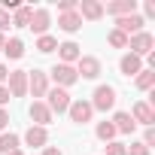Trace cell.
<instances>
[{"mask_svg": "<svg viewBox=\"0 0 155 155\" xmlns=\"http://www.w3.org/2000/svg\"><path fill=\"white\" fill-rule=\"evenodd\" d=\"M46 97H49V101H46V107H49V113H52V116H55V113L61 116V113H67V110H70V94H67L64 88H49V91H46Z\"/></svg>", "mask_w": 155, "mask_h": 155, "instance_id": "4", "label": "cell"}, {"mask_svg": "<svg viewBox=\"0 0 155 155\" xmlns=\"http://www.w3.org/2000/svg\"><path fill=\"white\" fill-rule=\"evenodd\" d=\"M76 12H79L82 21H85V18H88V21H97V18L104 15V3H97V0H82Z\"/></svg>", "mask_w": 155, "mask_h": 155, "instance_id": "15", "label": "cell"}, {"mask_svg": "<svg viewBox=\"0 0 155 155\" xmlns=\"http://www.w3.org/2000/svg\"><path fill=\"white\" fill-rule=\"evenodd\" d=\"M49 25H52L49 9H43V6H40V9H34V15H31V25H28V28H31L34 34H40V37H43V34L49 31Z\"/></svg>", "mask_w": 155, "mask_h": 155, "instance_id": "11", "label": "cell"}, {"mask_svg": "<svg viewBox=\"0 0 155 155\" xmlns=\"http://www.w3.org/2000/svg\"><path fill=\"white\" fill-rule=\"evenodd\" d=\"M119 70H122V76H137L140 70H143V58H137V55H122V61H119Z\"/></svg>", "mask_w": 155, "mask_h": 155, "instance_id": "16", "label": "cell"}, {"mask_svg": "<svg viewBox=\"0 0 155 155\" xmlns=\"http://www.w3.org/2000/svg\"><path fill=\"white\" fill-rule=\"evenodd\" d=\"M58 28H61V31H67V34H76V31L82 28L79 12H61V15H58Z\"/></svg>", "mask_w": 155, "mask_h": 155, "instance_id": "18", "label": "cell"}, {"mask_svg": "<svg viewBox=\"0 0 155 155\" xmlns=\"http://www.w3.org/2000/svg\"><path fill=\"white\" fill-rule=\"evenodd\" d=\"M107 43H110L113 49H128V37H125L122 31H116V28L107 34Z\"/></svg>", "mask_w": 155, "mask_h": 155, "instance_id": "25", "label": "cell"}, {"mask_svg": "<svg viewBox=\"0 0 155 155\" xmlns=\"http://www.w3.org/2000/svg\"><path fill=\"white\" fill-rule=\"evenodd\" d=\"M58 55H61V64H73V61H79V58H82L79 46H76L73 40H67V43H58Z\"/></svg>", "mask_w": 155, "mask_h": 155, "instance_id": "17", "label": "cell"}, {"mask_svg": "<svg viewBox=\"0 0 155 155\" xmlns=\"http://www.w3.org/2000/svg\"><path fill=\"white\" fill-rule=\"evenodd\" d=\"M6 28H12V21H9V12H6V9H0V34H3Z\"/></svg>", "mask_w": 155, "mask_h": 155, "instance_id": "31", "label": "cell"}, {"mask_svg": "<svg viewBox=\"0 0 155 155\" xmlns=\"http://www.w3.org/2000/svg\"><path fill=\"white\" fill-rule=\"evenodd\" d=\"M6 76H9V70H6L3 64H0V85H3V79H6Z\"/></svg>", "mask_w": 155, "mask_h": 155, "instance_id": "36", "label": "cell"}, {"mask_svg": "<svg viewBox=\"0 0 155 155\" xmlns=\"http://www.w3.org/2000/svg\"><path fill=\"white\" fill-rule=\"evenodd\" d=\"M128 155H149V149H146L143 143H131V146H128Z\"/></svg>", "mask_w": 155, "mask_h": 155, "instance_id": "30", "label": "cell"}, {"mask_svg": "<svg viewBox=\"0 0 155 155\" xmlns=\"http://www.w3.org/2000/svg\"><path fill=\"white\" fill-rule=\"evenodd\" d=\"M94 101H91V110H101V113H107V110H113L116 107V88L113 85H97L94 88V94H91Z\"/></svg>", "mask_w": 155, "mask_h": 155, "instance_id": "2", "label": "cell"}, {"mask_svg": "<svg viewBox=\"0 0 155 155\" xmlns=\"http://www.w3.org/2000/svg\"><path fill=\"white\" fill-rule=\"evenodd\" d=\"M9 155H21V149H15V152H9Z\"/></svg>", "mask_w": 155, "mask_h": 155, "instance_id": "38", "label": "cell"}, {"mask_svg": "<svg viewBox=\"0 0 155 155\" xmlns=\"http://www.w3.org/2000/svg\"><path fill=\"white\" fill-rule=\"evenodd\" d=\"M15 149H18V134H12V131L0 134V155H9Z\"/></svg>", "mask_w": 155, "mask_h": 155, "instance_id": "22", "label": "cell"}, {"mask_svg": "<svg viewBox=\"0 0 155 155\" xmlns=\"http://www.w3.org/2000/svg\"><path fill=\"white\" fill-rule=\"evenodd\" d=\"M94 134H97V140H104V143H113V137H116V128H113V122H101V125L94 128Z\"/></svg>", "mask_w": 155, "mask_h": 155, "instance_id": "24", "label": "cell"}, {"mask_svg": "<svg viewBox=\"0 0 155 155\" xmlns=\"http://www.w3.org/2000/svg\"><path fill=\"white\" fill-rule=\"evenodd\" d=\"M143 146H146V149L155 146V128H146V134H143Z\"/></svg>", "mask_w": 155, "mask_h": 155, "instance_id": "29", "label": "cell"}, {"mask_svg": "<svg viewBox=\"0 0 155 155\" xmlns=\"http://www.w3.org/2000/svg\"><path fill=\"white\" fill-rule=\"evenodd\" d=\"M43 155H64V152H61L58 146H46V149H43Z\"/></svg>", "mask_w": 155, "mask_h": 155, "instance_id": "35", "label": "cell"}, {"mask_svg": "<svg viewBox=\"0 0 155 155\" xmlns=\"http://www.w3.org/2000/svg\"><path fill=\"white\" fill-rule=\"evenodd\" d=\"M25 143H28V146H34V149H46V143H49V131H46V128L31 125V128L25 131Z\"/></svg>", "mask_w": 155, "mask_h": 155, "instance_id": "13", "label": "cell"}, {"mask_svg": "<svg viewBox=\"0 0 155 155\" xmlns=\"http://www.w3.org/2000/svg\"><path fill=\"white\" fill-rule=\"evenodd\" d=\"M104 155H128V146L113 140V143H107V152H104Z\"/></svg>", "mask_w": 155, "mask_h": 155, "instance_id": "27", "label": "cell"}, {"mask_svg": "<svg viewBox=\"0 0 155 155\" xmlns=\"http://www.w3.org/2000/svg\"><path fill=\"white\" fill-rule=\"evenodd\" d=\"M12 97H9V91H6V85H0V107H3V104H9Z\"/></svg>", "mask_w": 155, "mask_h": 155, "instance_id": "33", "label": "cell"}, {"mask_svg": "<svg viewBox=\"0 0 155 155\" xmlns=\"http://www.w3.org/2000/svg\"><path fill=\"white\" fill-rule=\"evenodd\" d=\"M152 85H155V70H146V67H143V70L137 73V88H140V91H149Z\"/></svg>", "mask_w": 155, "mask_h": 155, "instance_id": "23", "label": "cell"}, {"mask_svg": "<svg viewBox=\"0 0 155 155\" xmlns=\"http://www.w3.org/2000/svg\"><path fill=\"white\" fill-rule=\"evenodd\" d=\"M143 12H146V15H149V18H152V15H155V3H152V0H149V3H143Z\"/></svg>", "mask_w": 155, "mask_h": 155, "instance_id": "34", "label": "cell"}, {"mask_svg": "<svg viewBox=\"0 0 155 155\" xmlns=\"http://www.w3.org/2000/svg\"><path fill=\"white\" fill-rule=\"evenodd\" d=\"M76 76H82V79H97L101 76V61L94 55H82L76 61Z\"/></svg>", "mask_w": 155, "mask_h": 155, "instance_id": "8", "label": "cell"}, {"mask_svg": "<svg viewBox=\"0 0 155 155\" xmlns=\"http://www.w3.org/2000/svg\"><path fill=\"white\" fill-rule=\"evenodd\" d=\"M52 79L58 82V88H67L73 82H79V76H76V67L73 64H55L52 67Z\"/></svg>", "mask_w": 155, "mask_h": 155, "instance_id": "7", "label": "cell"}, {"mask_svg": "<svg viewBox=\"0 0 155 155\" xmlns=\"http://www.w3.org/2000/svg\"><path fill=\"white\" fill-rule=\"evenodd\" d=\"M104 12H110V15H116V18L131 15V12H137V0H113V3L104 6Z\"/></svg>", "mask_w": 155, "mask_h": 155, "instance_id": "14", "label": "cell"}, {"mask_svg": "<svg viewBox=\"0 0 155 155\" xmlns=\"http://www.w3.org/2000/svg\"><path fill=\"white\" fill-rule=\"evenodd\" d=\"M31 15H34V6H18L9 21H12V28H28L31 25Z\"/></svg>", "mask_w": 155, "mask_h": 155, "instance_id": "20", "label": "cell"}, {"mask_svg": "<svg viewBox=\"0 0 155 155\" xmlns=\"http://www.w3.org/2000/svg\"><path fill=\"white\" fill-rule=\"evenodd\" d=\"M6 125H9V113L0 107V131H6Z\"/></svg>", "mask_w": 155, "mask_h": 155, "instance_id": "32", "label": "cell"}, {"mask_svg": "<svg viewBox=\"0 0 155 155\" xmlns=\"http://www.w3.org/2000/svg\"><path fill=\"white\" fill-rule=\"evenodd\" d=\"M3 43H6V37H3V34H0V49H3Z\"/></svg>", "mask_w": 155, "mask_h": 155, "instance_id": "37", "label": "cell"}, {"mask_svg": "<svg viewBox=\"0 0 155 155\" xmlns=\"http://www.w3.org/2000/svg\"><path fill=\"white\" fill-rule=\"evenodd\" d=\"M58 49V40L55 37H49V34H43L40 40H37V52H43V55H49V52H55Z\"/></svg>", "mask_w": 155, "mask_h": 155, "instance_id": "26", "label": "cell"}, {"mask_svg": "<svg viewBox=\"0 0 155 155\" xmlns=\"http://www.w3.org/2000/svg\"><path fill=\"white\" fill-rule=\"evenodd\" d=\"M70 119L76 122V125H85V122H91V116H94V110H91V104L88 101H70Z\"/></svg>", "mask_w": 155, "mask_h": 155, "instance_id": "9", "label": "cell"}, {"mask_svg": "<svg viewBox=\"0 0 155 155\" xmlns=\"http://www.w3.org/2000/svg\"><path fill=\"white\" fill-rule=\"evenodd\" d=\"M3 55H6V58H12V61H18V58L25 55V43H21L18 37L6 40V43H3Z\"/></svg>", "mask_w": 155, "mask_h": 155, "instance_id": "21", "label": "cell"}, {"mask_svg": "<svg viewBox=\"0 0 155 155\" xmlns=\"http://www.w3.org/2000/svg\"><path fill=\"white\" fill-rule=\"evenodd\" d=\"M28 91H31L34 97H46V91H49V73H43V70H28Z\"/></svg>", "mask_w": 155, "mask_h": 155, "instance_id": "6", "label": "cell"}, {"mask_svg": "<svg viewBox=\"0 0 155 155\" xmlns=\"http://www.w3.org/2000/svg\"><path fill=\"white\" fill-rule=\"evenodd\" d=\"M128 49H131V55L146 58V55H152V49H155V37H152V34H146V31H140V34L128 37Z\"/></svg>", "mask_w": 155, "mask_h": 155, "instance_id": "1", "label": "cell"}, {"mask_svg": "<svg viewBox=\"0 0 155 155\" xmlns=\"http://www.w3.org/2000/svg\"><path fill=\"white\" fill-rule=\"evenodd\" d=\"M28 116L34 119V125H37V128H46V125L52 122V113H49V107H46L43 101H34V104H31V110H28Z\"/></svg>", "mask_w": 155, "mask_h": 155, "instance_id": "12", "label": "cell"}, {"mask_svg": "<svg viewBox=\"0 0 155 155\" xmlns=\"http://www.w3.org/2000/svg\"><path fill=\"white\" fill-rule=\"evenodd\" d=\"M6 91H9V97H25L28 94V70H9Z\"/></svg>", "mask_w": 155, "mask_h": 155, "instance_id": "3", "label": "cell"}, {"mask_svg": "<svg viewBox=\"0 0 155 155\" xmlns=\"http://www.w3.org/2000/svg\"><path fill=\"white\" fill-rule=\"evenodd\" d=\"M58 9H61V12H76V9H79V0H61Z\"/></svg>", "mask_w": 155, "mask_h": 155, "instance_id": "28", "label": "cell"}, {"mask_svg": "<svg viewBox=\"0 0 155 155\" xmlns=\"http://www.w3.org/2000/svg\"><path fill=\"white\" fill-rule=\"evenodd\" d=\"M143 25H146V18H143L140 12H131V15H122V18H116V31H122L125 37H134V34H140V31H143Z\"/></svg>", "mask_w": 155, "mask_h": 155, "instance_id": "5", "label": "cell"}, {"mask_svg": "<svg viewBox=\"0 0 155 155\" xmlns=\"http://www.w3.org/2000/svg\"><path fill=\"white\" fill-rule=\"evenodd\" d=\"M131 119H134V125L140 122V125L152 128V122H155V110H152L146 101H137V104H134V110H131Z\"/></svg>", "mask_w": 155, "mask_h": 155, "instance_id": "10", "label": "cell"}, {"mask_svg": "<svg viewBox=\"0 0 155 155\" xmlns=\"http://www.w3.org/2000/svg\"><path fill=\"white\" fill-rule=\"evenodd\" d=\"M113 128H116V134H134V119H131V113H116L113 116Z\"/></svg>", "mask_w": 155, "mask_h": 155, "instance_id": "19", "label": "cell"}]
</instances>
